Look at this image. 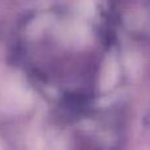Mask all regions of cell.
I'll return each instance as SVG.
<instances>
[{"instance_id": "cell-1", "label": "cell", "mask_w": 150, "mask_h": 150, "mask_svg": "<svg viewBox=\"0 0 150 150\" xmlns=\"http://www.w3.org/2000/svg\"><path fill=\"white\" fill-rule=\"evenodd\" d=\"M145 124L150 128V112H149L148 115H146V117H145Z\"/></svg>"}]
</instances>
